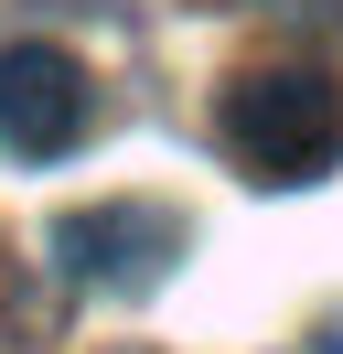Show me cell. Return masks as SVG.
<instances>
[{"label": "cell", "instance_id": "1", "mask_svg": "<svg viewBox=\"0 0 343 354\" xmlns=\"http://www.w3.org/2000/svg\"><path fill=\"white\" fill-rule=\"evenodd\" d=\"M214 140L247 183H322L343 161V86L322 65H236L214 97Z\"/></svg>", "mask_w": 343, "mask_h": 354}, {"label": "cell", "instance_id": "4", "mask_svg": "<svg viewBox=\"0 0 343 354\" xmlns=\"http://www.w3.org/2000/svg\"><path fill=\"white\" fill-rule=\"evenodd\" d=\"M311 354H343V311H322V322H311Z\"/></svg>", "mask_w": 343, "mask_h": 354}, {"label": "cell", "instance_id": "2", "mask_svg": "<svg viewBox=\"0 0 343 354\" xmlns=\"http://www.w3.org/2000/svg\"><path fill=\"white\" fill-rule=\"evenodd\" d=\"M97 129V75L64 44H0V151L11 161H64Z\"/></svg>", "mask_w": 343, "mask_h": 354}, {"label": "cell", "instance_id": "3", "mask_svg": "<svg viewBox=\"0 0 343 354\" xmlns=\"http://www.w3.org/2000/svg\"><path fill=\"white\" fill-rule=\"evenodd\" d=\"M183 204L161 194H118V204H75V215H54V258L64 279H97V290H150L172 258H183Z\"/></svg>", "mask_w": 343, "mask_h": 354}]
</instances>
